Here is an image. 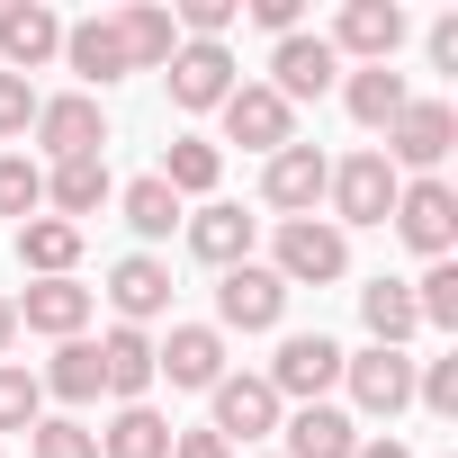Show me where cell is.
I'll return each mask as SVG.
<instances>
[{"mask_svg":"<svg viewBox=\"0 0 458 458\" xmlns=\"http://www.w3.org/2000/svg\"><path fill=\"white\" fill-rule=\"evenodd\" d=\"M37 207H46V171H37L28 153H10V162H0V216H19V225H28Z\"/></svg>","mask_w":458,"mask_h":458,"instance_id":"d6a6232c","label":"cell"},{"mask_svg":"<svg viewBox=\"0 0 458 458\" xmlns=\"http://www.w3.org/2000/svg\"><path fill=\"white\" fill-rule=\"evenodd\" d=\"M153 377H171V386H216V377H225V333H216V324H171V342H153Z\"/></svg>","mask_w":458,"mask_h":458,"instance_id":"30bf717a","label":"cell"},{"mask_svg":"<svg viewBox=\"0 0 458 458\" xmlns=\"http://www.w3.org/2000/svg\"><path fill=\"white\" fill-rule=\"evenodd\" d=\"M395 162L386 153H351V162H333V180H324V198H333V216L342 225H386L395 216Z\"/></svg>","mask_w":458,"mask_h":458,"instance_id":"6da1fadb","label":"cell"},{"mask_svg":"<svg viewBox=\"0 0 458 458\" xmlns=\"http://www.w3.org/2000/svg\"><path fill=\"white\" fill-rule=\"evenodd\" d=\"M64 55H72V72H81V81H117V72H126L117 19H81V28H64Z\"/></svg>","mask_w":458,"mask_h":458,"instance_id":"484cf974","label":"cell"},{"mask_svg":"<svg viewBox=\"0 0 458 458\" xmlns=\"http://www.w3.org/2000/svg\"><path fill=\"white\" fill-rule=\"evenodd\" d=\"M37 404H46V386L0 360V431H37Z\"/></svg>","mask_w":458,"mask_h":458,"instance_id":"836d02e7","label":"cell"},{"mask_svg":"<svg viewBox=\"0 0 458 458\" xmlns=\"http://www.w3.org/2000/svg\"><path fill=\"white\" fill-rule=\"evenodd\" d=\"M342 377H351L360 413H404L413 404V360L404 351H360V360H342Z\"/></svg>","mask_w":458,"mask_h":458,"instance_id":"e0dca14e","label":"cell"},{"mask_svg":"<svg viewBox=\"0 0 458 458\" xmlns=\"http://www.w3.org/2000/svg\"><path fill=\"white\" fill-rule=\"evenodd\" d=\"M360 324L377 333V351H404V333L422 324V315H413V288H404V279H369V288H360Z\"/></svg>","mask_w":458,"mask_h":458,"instance_id":"cb8c5ba5","label":"cell"},{"mask_svg":"<svg viewBox=\"0 0 458 458\" xmlns=\"http://www.w3.org/2000/svg\"><path fill=\"white\" fill-rule=\"evenodd\" d=\"M342 99H351V117H360V126H395V117L413 108V90H404V72H386V64H369V72H351V90H342Z\"/></svg>","mask_w":458,"mask_h":458,"instance_id":"4316f807","label":"cell"},{"mask_svg":"<svg viewBox=\"0 0 458 458\" xmlns=\"http://www.w3.org/2000/svg\"><path fill=\"white\" fill-rule=\"evenodd\" d=\"M37 386H55L64 404H90V395H99V342H64V351H55V369H46Z\"/></svg>","mask_w":458,"mask_h":458,"instance_id":"4dcf8cb0","label":"cell"},{"mask_svg":"<svg viewBox=\"0 0 458 458\" xmlns=\"http://www.w3.org/2000/svg\"><path fill=\"white\" fill-rule=\"evenodd\" d=\"M0 55H10V72L28 81L37 64L64 55V19L46 10V0H10V10H0Z\"/></svg>","mask_w":458,"mask_h":458,"instance_id":"8fae6325","label":"cell"},{"mask_svg":"<svg viewBox=\"0 0 458 458\" xmlns=\"http://www.w3.org/2000/svg\"><path fill=\"white\" fill-rule=\"evenodd\" d=\"M162 81H171L180 108H225V99H234V55H225V46H180L162 64Z\"/></svg>","mask_w":458,"mask_h":458,"instance_id":"4fadbf2b","label":"cell"},{"mask_svg":"<svg viewBox=\"0 0 458 458\" xmlns=\"http://www.w3.org/2000/svg\"><path fill=\"white\" fill-rule=\"evenodd\" d=\"M413 315H422V324H440V333H458V261H431V270H422Z\"/></svg>","mask_w":458,"mask_h":458,"instance_id":"1f68e13d","label":"cell"},{"mask_svg":"<svg viewBox=\"0 0 458 458\" xmlns=\"http://www.w3.org/2000/svg\"><path fill=\"white\" fill-rule=\"evenodd\" d=\"M413 395H422L431 413H458V360H431V369L413 377Z\"/></svg>","mask_w":458,"mask_h":458,"instance_id":"8d00e7d4","label":"cell"},{"mask_svg":"<svg viewBox=\"0 0 458 458\" xmlns=\"http://www.w3.org/2000/svg\"><path fill=\"white\" fill-rule=\"evenodd\" d=\"M37 458H99V431H81V422H37Z\"/></svg>","mask_w":458,"mask_h":458,"instance_id":"e575fe53","label":"cell"},{"mask_svg":"<svg viewBox=\"0 0 458 458\" xmlns=\"http://www.w3.org/2000/svg\"><path fill=\"white\" fill-rule=\"evenodd\" d=\"M324 46H333V55H360V64H386V55L404 46V10H395V0H351L342 28H333Z\"/></svg>","mask_w":458,"mask_h":458,"instance_id":"9a60e30c","label":"cell"},{"mask_svg":"<svg viewBox=\"0 0 458 458\" xmlns=\"http://www.w3.org/2000/svg\"><path fill=\"white\" fill-rule=\"evenodd\" d=\"M37 144H46L55 162H81V153H99V144H108V117H99V99H90V90H72V99H37Z\"/></svg>","mask_w":458,"mask_h":458,"instance_id":"52a82bcc","label":"cell"},{"mask_svg":"<svg viewBox=\"0 0 458 458\" xmlns=\"http://www.w3.org/2000/svg\"><path fill=\"white\" fill-rule=\"evenodd\" d=\"M189 252H198L207 270H243V261H252V216L225 207V198L198 207V216H189Z\"/></svg>","mask_w":458,"mask_h":458,"instance_id":"ac0fdd59","label":"cell"},{"mask_svg":"<svg viewBox=\"0 0 458 458\" xmlns=\"http://www.w3.org/2000/svg\"><path fill=\"white\" fill-rule=\"evenodd\" d=\"M207 395H216V440H225V449L279 431V395H270V377H216Z\"/></svg>","mask_w":458,"mask_h":458,"instance_id":"7c38bea8","label":"cell"},{"mask_svg":"<svg viewBox=\"0 0 458 458\" xmlns=\"http://www.w3.org/2000/svg\"><path fill=\"white\" fill-rule=\"evenodd\" d=\"M225 135H234L243 153H279V144H297V108L270 81H234V99H225Z\"/></svg>","mask_w":458,"mask_h":458,"instance_id":"5b68a950","label":"cell"},{"mask_svg":"<svg viewBox=\"0 0 458 458\" xmlns=\"http://www.w3.org/2000/svg\"><path fill=\"white\" fill-rule=\"evenodd\" d=\"M46 198L64 207V225L99 216V207H108V162H99V153H81V162H55V171H46Z\"/></svg>","mask_w":458,"mask_h":458,"instance_id":"603a6c76","label":"cell"},{"mask_svg":"<svg viewBox=\"0 0 458 458\" xmlns=\"http://www.w3.org/2000/svg\"><path fill=\"white\" fill-rule=\"evenodd\" d=\"M449 135H458V117H449L440 99H413V108L386 126V162H404V171H440V162H449Z\"/></svg>","mask_w":458,"mask_h":458,"instance_id":"ba28073f","label":"cell"},{"mask_svg":"<svg viewBox=\"0 0 458 458\" xmlns=\"http://www.w3.org/2000/svg\"><path fill=\"white\" fill-rule=\"evenodd\" d=\"M360 449V431H351V413H333V404H306L297 422H288V458H351Z\"/></svg>","mask_w":458,"mask_h":458,"instance_id":"83f0119b","label":"cell"},{"mask_svg":"<svg viewBox=\"0 0 458 458\" xmlns=\"http://www.w3.org/2000/svg\"><path fill=\"white\" fill-rule=\"evenodd\" d=\"M342 270H351L342 225H324V216H288V225H279V279H288V288H324V279H342Z\"/></svg>","mask_w":458,"mask_h":458,"instance_id":"3957f363","label":"cell"},{"mask_svg":"<svg viewBox=\"0 0 458 458\" xmlns=\"http://www.w3.org/2000/svg\"><path fill=\"white\" fill-rule=\"evenodd\" d=\"M117 207H126V225H135L144 243H162L171 225H180V198H171V189H162L153 171H144V180H126V198H117Z\"/></svg>","mask_w":458,"mask_h":458,"instance_id":"f546056e","label":"cell"},{"mask_svg":"<svg viewBox=\"0 0 458 458\" xmlns=\"http://www.w3.org/2000/svg\"><path fill=\"white\" fill-rule=\"evenodd\" d=\"M270 72H279L270 90H279V99L297 108V99H324V90H333V72H342V55H333L324 37H306V28H297V37H279V55H270Z\"/></svg>","mask_w":458,"mask_h":458,"instance_id":"5bb4252c","label":"cell"},{"mask_svg":"<svg viewBox=\"0 0 458 458\" xmlns=\"http://www.w3.org/2000/svg\"><path fill=\"white\" fill-rule=\"evenodd\" d=\"M28 333H55V342H81V324H90V288L81 279H37L19 306H10Z\"/></svg>","mask_w":458,"mask_h":458,"instance_id":"2e32d148","label":"cell"},{"mask_svg":"<svg viewBox=\"0 0 458 458\" xmlns=\"http://www.w3.org/2000/svg\"><path fill=\"white\" fill-rule=\"evenodd\" d=\"M144 386H153V342H144L135 324H117V333L99 342V395H117V404H144Z\"/></svg>","mask_w":458,"mask_h":458,"instance_id":"d6986e66","label":"cell"},{"mask_svg":"<svg viewBox=\"0 0 458 458\" xmlns=\"http://www.w3.org/2000/svg\"><path fill=\"white\" fill-rule=\"evenodd\" d=\"M19 261H28L37 279H72V261H81V225H64V216H28V225H19Z\"/></svg>","mask_w":458,"mask_h":458,"instance_id":"7402d4cb","label":"cell"},{"mask_svg":"<svg viewBox=\"0 0 458 458\" xmlns=\"http://www.w3.org/2000/svg\"><path fill=\"white\" fill-rule=\"evenodd\" d=\"M99 458H171V422L153 404H117V422L99 431Z\"/></svg>","mask_w":458,"mask_h":458,"instance_id":"d4e9b609","label":"cell"},{"mask_svg":"<svg viewBox=\"0 0 458 458\" xmlns=\"http://www.w3.org/2000/svg\"><path fill=\"white\" fill-rule=\"evenodd\" d=\"M431 64H440V72H458V19H440V28H431Z\"/></svg>","mask_w":458,"mask_h":458,"instance_id":"ab89813d","label":"cell"},{"mask_svg":"<svg viewBox=\"0 0 458 458\" xmlns=\"http://www.w3.org/2000/svg\"><path fill=\"white\" fill-rule=\"evenodd\" d=\"M171 458H234L216 431H171Z\"/></svg>","mask_w":458,"mask_h":458,"instance_id":"74e56055","label":"cell"},{"mask_svg":"<svg viewBox=\"0 0 458 458\" xmlns=\"http://www.w3.org/2000/svg\"><path fill=\"white\" fill-rule=\"evenodd\" d=\"M279 315H288V279L279 270H261V261L225 270V288H216V324L225 333H270Z\"/></svg>","mask_w":458,"mask_h":458,"instance_id":"277c9868","label":"cell"},{"mask_svg":"<svg viewBox=\"0 0 458 458\" xmlns=\"http://www.w3.org/2000/svg\"><path fill=\"white\" fill-rule=\"evenodd\" d=\"M28 126H37V90L19 72H0V135H28Z\"/></svg>","mask_w":458,"mask_h":458,"instance_id":"d590c367","label":"cell"},{"mask_svg":"<svg viewBox=\"0 0 458 458\" xmlns=\"http://www.w3.org/2000/svg\"><path fill=\"white\" fill-rule=\"evenodd\" d=\"M117 46H126V72H162V64L180 55V28H171V10L135 0V10L117 19Z\"/></svg>","mask_w":458,"mask_h":458,"instance_id":"ffe728a7","label":"cell"},{"mask_svg":"<svg viewBox=\"0 0 458 458\" xmlns=\"http://www.w3.org/2000/svg\"><path fill=\"white\" fill-rule=\"evenodd\" d=\"M351 458H413V449H404V440H360Z\"/></svg>","mask_w":458,"mask_h":458,"instance_id":"60d3db41","label":"cell"},{"mask_svg":"<svg viewBox=\"0 0 458 458\" xmlns=\"http://www.w3.org/2000/svg\"><path fill=\"white\" fill-rule=\"evenodd\" d=\"M395 234L422 261H449V243H458V189L449 180H404L395 189Z\"/></svg>","mask_w":458,"mask_h":458,"instance_id":"7a4b0ae2","label":"cell"},{"mask_svg":"<svg viewBox=\"0 0 458 458\" xmlns=\"http://www.w3.org/2000/svg\"><path fill=\"white\" fill-rule=\"evenodd\" d=\"M342 342H324V333H288L279 342V360H270V395H306V404H324V386L342 377Z\"/></svg>","mask_w":458,"mask_h":458,"instance_id":"8992f818","label":"cell"},{"mask_svg":"<svg viewBox=\"0 0 458 458\" xmlns=\"http://www.w3.org/2000/svg\"><path fill=\"white\" fill-rule=\"evenodd\" d=\"M216 171H225V153H216V144H198V135H180V144L162 153V171H153V180H162L171 198H207V189H216Z\"/></svg>","mask_w":458,"mask_h":458,"instance_id":"f1b7e54d","label":"cell"},{"mask_svg":"<svg viewBox=\"0 0 458 458\" xmlns=\"http://www.w3.org/2000/svg\"><path fill=\"white\" fill-rule=\"evenodd\" d=\"M324 180H333V162H324L315 144H279V153H270V171H261V198H270L279 216H315Z\"/></svg>","mask_w":458,"mask_h":458,"instance_id":"9c48e42d","label":"cell"},{"mask_svg":"<svg viewBox=\"0 0 458 458\" xmlns=\"http://www.w3.org/2000/svg\"><path fill=\"white\" fill-rule=\"evenodd\" d=\"M19 342V315H10V297H0V351H10Z\"/></svg>","mask_w":458,"mask_h":458,"instance_id":"b9f144b4","label":"cell"},{"mask_svg":"<svg viewBox=\"0 0 458 458\" xmlns=\"http://www.w3.org/2000/svg\"><path fill=\"white\" fill-rule=\"evenodd\" d=\"M108 297H117V315H126V324H153V315L171 306V270H162L153 252H135V261H117V270H108Z\"/></svg>","mask_w":458,"mask_h":458,"instance_id":"44dd1931","label":"cell"},{"mask_svg":"<svg viewBox=\"0 0 458 458\" xmlns=\"http://www.w3.org/2000/svg\"><path fill=\"white\" fill-rule=\"evenodd\" d=\"M252 19H261L270 37H297V0H252Z\"/></svg>","mask_w":458,"mask_h":458,"instance_id":"f35d334b","label":"cell"}]
</instances>
